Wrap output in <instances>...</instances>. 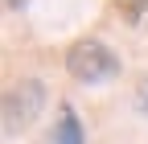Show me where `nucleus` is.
Listing matches in <instances>:
<instances>
[{
  "mask_svg": "<svg viewBox=\"0 0 148 144\" xmlns=\"http://www.w3.org/2000/svg\"><path fill=\"white\" fill-rule=\"evenodd\" d=\"M132 103H136V111L148 115V74H136V86H132Z\"/></svg>",
  "mask_w": 148,
  "mask_h": 144,
  "instance_id": "obj_5",
  "label": "nucleus"
},
{
  "mask_svg": "<svg viewBox=\"0 0 148 144\" xmlns=\"http://www.w3.org/2000/svg\"><path fill=\"white\" fill-rule=\"evenodd\" d=\"M119 53L111 49L107 41L99 37H78V41H70L66 49V74L74 82H82V86H99V82H111L119 74Z\"/></svg>",
  "mask_w": 148,
  "mask_h": 144,
  "instance_id": "obj_1",
  "label": "nucleus"
},
{
  "mask_svg": "<svg viewBox=\"0 0 148 144\" xmlns=\"http://www.w3.org/2000/svg\"><path fill=\"white\" fill-rule=\"evenodd\" d=\"M111 8H115L123 21H132V25H136L140 16L148 12V0H111Z\"/></svg>",
  "mask_w": 148,
  "mask_h": 144,
  "instance_id": "obj_4",
  "label": "nucleus"
},
{
  "mask_svg": "<svg viewBox=\"0 0 148 144\" xmlns=\"http://www.w3.org/2000/svg\"><path fill=\"white\" fill-rule=\"evenodd\" d=\"M49 144H86V128H82V119H78V111L70 103L58 107V123H53Z\"/></svg>",
  "mask_w": 148,
  "mask_h": 144,
  "instance_id": "obj_3",
  "label": "nucleus"
},
{
  "mask_svg": "<svg viewBox=\"0 0 148 144\" xmlns=\"http://www.w3.org/2000/svg\"><path fill=\"white\" fill-rule=\"evenodd\" d=\"M45 107V82L41 78H21L12 82V91L4 95V136H21L25 128H33V119Z\"/></svg>",
  "mask_w": 148,
  "mask_h": 144,
  "instance_id": "obj_2",
  "label": "nucleus"
},
{
  "mask_svg": "<svg viewBox=\"0 0 148 144\" xmlns=\"http://www.w3.org/2000/svg\"><path fill=\"white\" fill-rule=\"evenodd\" d=\"M25 4H29V0H4V8H8V12H21Z\"/></svg>",
  "mask_w": 148,
  "mask_h": 144,
  "instance_id": "obj_6",
  "label": "nucleus"
}]
</instances>
